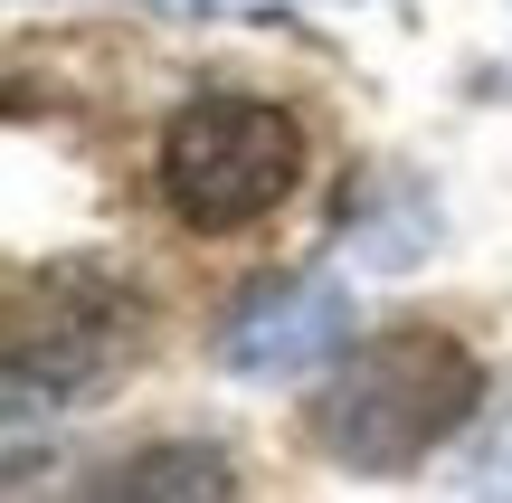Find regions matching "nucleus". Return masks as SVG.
Instances as JSON below:
<instances>
[{"mask_svg":"<svg viewBox=\"0 0 512 503\" xmlns=\"http://www.w3.org/2000/svg\"><path fill=\"white\" fill-rule=\"evenodd\" d=\"M484 371L456 333H427V323H399V333L351 342L342 361L313 390V447L351 475H408L418 456H437L446 437L475 418Z\"/></svg>","mask_w":512,"mask_h":503,"instance_id":"nucleus-1","label":"nucleus"},{"mask_svg":"<svg viewBox=\"0 0 512 503\" xmlns=\"http://www.w3.org/2000/svg\"><path fill=\"white\" fill-rule=\"evenodd\" d=\"M143 352V295L105 266H48L10 295V409H76Z\"/></svg>","mask_w":512,"mask_h":503,"instance_id":"nucleus-3","label":"nucleus"},{"mask_svg":"<svg viewBox=\"0 0 512 503\" xmlns=\"http://www.w3.org/2000/svg\"><path fill=\"white\" fill-rule=\"evenodd\" d=\"M105 494H171V503H190V494H238V475H228L219 447H152V456H133V466H114Z\"/></svg>","mask_w":512,"mask_h":503,"instance_id":"nucleus-5","label":"nucleus"},{"mask_svg":"<svg viewBox=\"0 0 512 503\" xmlns=\"http://www.w3.org/2000/svg\"><path fill=\"white\" fill-rule=\"evenodd\" d=\"M351 352V295L332 276H266L228 304L219 361L238 380H304Z\"/></svg>","mask_w":512,"mask_h":503,"instance_id":"nucleus-4","label":"nucleus"},{"mask_svg":"<svg viewBox=\"0 0 512 503\" xmlns=\"http://www.w3.org/2000/svg\"><path fill=\"white\" fill-rule=\"evenodd\" d=\"M162 200L181 228H256L304 181V124L266 95H190L162 124Z\"/></svg>","mask_w":512,"mask_h":503,"instance_id":"nucleus-2","label":"nucleus"}]
</instances>
